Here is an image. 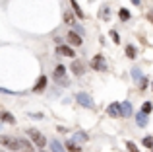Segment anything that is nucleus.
Instances as JSON below:
<instances>
[{"mask_svg": "<svg viewBox=\"0 0 153 152\" xmlns=\"http://www.w3.org/2000/svg\"><path fill=\"white\" fill-rule=\"evenodd\" d=\"M91 68L97 70V72H105V70H107V62H105L103 55H95V57L91 59Z\"/></svg>", "mask_w": 153, "mask_h": 152, "instance_id": "nucleus-3", "label": "nucleus"}, {"mask_svg": "<svg viewBox=\"0 0 153 152\" xmlns=\"http://www.w3.org/2000/svg\"><path fill=\"white\" fill-rule=\"evenodd\" d=\"M64 22H66L68 26H72V27H74V29H76V26H78V22H76V20H74V16H72L70 12H64Z\"/></svg>", "mask_w": 153, "mask_h": 152, "instance_id": "nucleus-18", "label": "nucleus"}, {"mask_svg": "<svg viewBox=\"0 0 153 152\" xmlns=\"http://www.w3.org/2000/svg\"><path fill=\"white\" fill-rule=\"evenodd\" d=\"M2 144L6 146L8 150H22L19 141H16V138H12V137H2Z\"/></svg>", "mask_w": 153, "mask_h": 152, "instance_id": "nucleus-5", "label": "nucleus"}, {"mask_svg": "<svg viewBox=\"0 0 153 152\" xmlns=\"http://www.w3.org/2000/svg\"><path fill=\"white\" fill-rule=\"evenodd\" d=\"M51 150H52V152H68V150H66V144L62 146L58 141H52V142H51Z\"/></svg>", "mask_w": 153, "mask_h": 152, "instance_id": "nucleus-15", "label": "nucleus"}, {"mask_svg": "<svg viewBox=\"0 0 153 152\" xmlns=\"http://www.w3.org/2000/svg\"><path fill=\"white\" fill-rule=\"evenodd\" d=\"M70 4H72V8H74V12L78 14V18L79 20H83V10L79 8V4H78V0H70Z\"/></svg>", "mask_w": 153, "mask_h": 152, "instance_id": "nucleus-19", "label": "nucleus"}, {"mask_svg": "<svg viewBox=\"0 0 153 152\" xmlns=\"http://www.w3.org/2000/svg\"><path fill=\"white\" fill-rule=\"evenodd\" d=\"M66 39L70 41V45H74V47H82V43H83L82 33H78V31H68Z\"/></svg>", "mask_w": 153, "mask_h": 152, "instance_id": "nucleus-4", "label": "nucleus"}, {"mask_svg": "<svg viewBox=\"0 0 153 152\" xmlns=\"http://www.w3.org/2000/svg\"><path fill=\"white\" fill-rule=\"evenodd\" d=\"M70 68H72V72H74L76 76H83L85 74V65H83L82 61H72Z\"/></svg>", "mask_w": 153, "mask_h": 152, "instance_id": "nucleus-8", "label": "nucleus"}, {"mask_svg": "<svg viewBox=\"0 0 153 152\" xmlns=\"http://www.w3.org/2000/svg\"><path fill=\"white\" fill-rule=\"evenodd\" d=\"M99 18L105 20V22H107V20H111V10H108V6H103V8H101V12H99Z\"/></svg>", "mask_w": 153, "mask_h": 152, "instance_id": "nucleus-22", "label": "nucleus"}, {"mask_svg": "<svg viewBox=\"0 0 153 152\" xmlns=\"http://www.w3.org/2000/svg\"><path fill=\"white\" fill-rule=\"evenodd\" d=\"M66 150H68V152H83L74 141H66Z\"/></svg>", "mask_w": 153, "mask_h": 152, "instance_id": "nucleus-20", "label": "nucleus"}, {"mask_svg": "<svg viewBox=\"0 0 153 152\" xmlns=\"http://www.w3.org/2000/svg\"><path fill=\"white\" fill-rule=\"evenodd\" d=\"M120 107H122V117H130L132 111H134V109H132V103H130V102H122V103H120Z\"/></svg>", "mask_w": 153, "mask_h": 152, "instance_id": "nucleus-14", "label": "nucleus"}, {"mask_svg": "<svg viewBox=\"0 0 153 152\" xmlns=\"http://www.w3.org/2000/svg\"><path fill=\"white\" fill-rule=\"evenodd\" d=\"M111 37H112V41H114V43H120V35H118V33H116V31H114V29H112V31H111Z\"/></svg>", "mask_w": 153, "mask_h": 152, "instance_id": "nucleus-26", "label": "nucleus"}, {"mask_svg": "<svg viewBox=\"0 0 153 152\" xmlns=\"http://www.w3.org/2000/svg\"><path fill=\"white\" fill-rule=\"evenodd\" d=\"M76 102H78L82 107H85V109H93V107H95V103H93V99H91V96L85 94V92H79V94H76Z\"/></svg>", "mask_w": 153, "mask_h": 152, "instance_id": "nucleus-2", "label": "nucleus"}, {"mask_svg": "<svg viewBox=\"0 0 153 152\" xmlns=\"http://www.w3.org/2000/svg\"><path fill=\"white\" fill-rule=\"evenodd\" d=\"M47 84H49V78H47V74H41L37 78V82H35V86H33V92H43L47 88Z\"/></svg>", "mask_w": 153, "mask_h": 152, "instance_id": "nucleus-10", "label": "nucleus"}, {"mask_svg": "<svg viewBox=\"0 0 153 152\" xmlns=\"http://www.w3.org/2000/svg\"><path fill=\"white\" fill-rule=\"evenodd\" d=\"M126 148L130 150V152H140V150H138V146H136L132 141H126Z\"/></svg>", "mask_w": 153, "mask_h": 152, "instance_id": "nucleus-25", "label": "nucleus"}, {"mask_svg": "<svg viewBox=\"0 0 153 152\" xmlns=\"http://www.w3.org/2000/svg\"><path fill=\"white\" fill-rule=\"evenodd\" d=\"M132 78H134L136 84H142L143 82V74H142V70H140L138 66H134V68H132Z\"/></svg>", "mask_w": 153, "mask_h": 152, "instance_id": "nucleus-13", "label": "nucleus"}, {"mask_svg": "<svg viewBox=\"0 0 153 152\" xmlns=\"http://www.w3.org/2000/svg\"><path fill=\"white\" fill-rule=\"evenodd\" d=\"M136 123H138V127H147V123H149V119H147V113L140 111V113L136 115Z\"/></svg>", "mask_w": 153, "mask_h": 152, "instance_id": "nucleus-12", "label": "nucleus"}, {"mask_svg": "<svg viewBox=\"0 0 153 152\" xmlns=\"http://www.w3.org/2000/svg\"><path fill=\"white\" fill-rule=\"evenodd\" d=\"M64 76H66V66H64V65H58L54 68V80H56V84H66Z\"/></svg>", "mask_w": 153, "mask_h": 152, "instance_id": "nucleus-7", "label": "nucleus"}, {"mask_svg": "<svg viewBox=\"0 0 153 152\" xmlns=\"http://www.w3.org/2000/svg\"><path fill=\"white\" fill-rule=\"evenodd\" d=\"M132 4H134V6H140V4H142V0H130Z\"/></svg>", "mask_w": 153, "mask_h": 152, "instance_id": "nucleus-28", "label": "nucleus"}, {"mask_svg": "<svg viewBox=\"0 0 153 152\" xmlns=\"http://www.w3.org/2000/svg\"><path fill=\"white\" fill-rule=\"evenodd\" d=\"M31 119H43V113H29Z\"/></svg>", "mask_w": 153, "mask_h": 152, "instance_id": "nucleus-27", "label": "nucleus"}, {"mask_svg": "<svg viewBox=\"0 0 153 152\" xmlns=\"http://www.w3.org/2000/svg\"><path fill=\"white\" fill-rule=\"evenodd\" d=\"M27 135H29V138L35 142V146H37V148H45V146H47V138L43 137L37 129H29V131H27Z\"/></svg>", "mask_w": 153, "mask_h": 152, "instance_id": "nucleus-1", "label": "nucleus"}, {"mask_svg": "<svg viewBox=\"0 0 153 152\" xmlns=\"http://www.w3.org/2000/svg\"><path fill=\"white\" fill-rule=\"evenodd\" d=\"M143 146H146V148H153V137H151V135L143 138Z\"/></svg>", "mask_w": 153, "mask_h": 152, "instance_id": "nucleus-24", "label": "nucleus"}, {"mask_svg": "<svg viewBox=\"0 0 153 152\" xmlns=\"http://www.w3.org/2000/svg\"><path fill=\"white\" fill-rule=\"evenodd\" d=\"M124 51H126V57L128 59H136V57H138V49H136L134 45H126V49H124Z\"/></svg>", "mask_w": 153, "mask_h": 152, "instance_id": "nucleus-17", "label": "nucleus"}, {"mask_svg": "<svg viewBox=\"0 0 153 152\" xmlns=\"http://www.w3.org/2000/svg\"><path fill=\"white\" fill-rule=\"evenodd\" d=\"M56 53H58V55H64V57H70V59H74V57H76V51L72 49V47L64 45V43L56 47Z\"/></svg>", "mask_w": 153, "mask_h": 152, "instance_id": "nucleus-9", "label": "nucleus"}, {"mask_svg": "<svg viewBox=\"0 0 153 152\" xmlns=\"http://www.w3.org/2000/svg\"><path fill=\"white\" fill-rule=\"evenodd\" d=\"M142 111H143V113H147V115H149L151 111H153V103H151V102H146V103L142 105Z\"/></svg>", "mask_w": 153, "mask_h": 152, "instance_id": "nucleus-23", "label": "nucleus"}, {"mask_svg": "<svg viewBox=\"0 0 153 152\" xmlns=\"http://www.w3.org/2000/svg\"><path fill=\"white\" fill-rule=\"evenodd\" d=\"M118 18L122 20V22H128V20L132 18V16H130V10H126V8H120V10H118Z\"/></svg>", "mask_w": 153, "mask_h": 152, "instance_id": "nucleus-21", "label": "nucleus"}, {"mask_svg": "<svg viewBox=\"0 0 153 152\" xmlns=\"http://www.w3.org/2000/svg\"><path fill=\"white\" fill-rule=\"evenodd\" d=\"M2 123H8V125H14V123H16L14 115H12L10 111H2Z\"/></svg>", "mask_w": 153, "mask_h": 152, "instance_id": "nucleus-16", "label": "nucleus"}, {"mask_svg": "<svg viewBox=\"0 0 153 152\" xmlns=\"http://www.w3.org/2000/svg\"><path fill=\"white\" fill-rule=\"evenodd\" d=\"M147 20H149V22H153V10L149 12V14H147Z\"/></svg>", "mask_w": 153, "mask_h": 152, "instance_id": "nucleus-29", "label": "nucleus"}, {"mask_svg": "<svg viewBox=\"0 0 153 152\" xmlns=\"http://www.w3.org/2000/svg\"><path fill=\"white\" fill-rule=\"evenodd\" d=\"M41 152H47V150H41Z\"/></svg>", "mask_w": 153, "mask_h": 152, "instance_id": "nucleus-30", "label": "nucleus"}, {"mask_svg": "<svg viewBox=\"0 0 153 152\" xmlns=\"http://www.w3.org/2000/svg\"><path fill=\"white\" fill-rule=\"evenodd\" d=\"M19 144H22V150L23 152H35V142L31 138H19Z\"/></svg>", "mask_w": 153, "mask_h": 152, "instance_id": "nucleus-11", "label": "nucleus"}, {"mask_svg": "<svg viewBox=\"0 0 153 152\" xmlns=\"http://www.w3.org/2000/svg\"><path fill=\"white\" fill-rule=\"evenodd\" d=\"M107 113L111 115V117H122V107H120V103H118V102H114V103H108V107H107Z\"/></svg>", "mask_w": 153, "mask_h": 152, "instance_id": "nucleus-6", "label": "nucleus"}]
</instances>
